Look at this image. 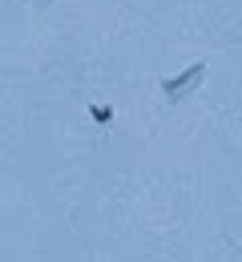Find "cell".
<instances>
[{
	"label": "cell",
	"mask_w": 242,
	"mask_h": 262,
	"mask_svg": "<svg viewBox=\"0 0 242 262\" xmlns=\"http://www.w3.org/2000/svg\"><path fill=\"white\" fill-rule=\"evenodd\" d=\"M89 117H93V125H109V121H113V109H109V105H89Z\"/></svg>",
	"instance_id": "cell-2"
},
{
	"label": "cell",
	"mask_w": 242,
	"mask_h": 262,
	"mask_svg": "<svg viewBox=\"0 0 242 262\" xmlns=\"http://www.w3.org/2000/svg\"><path fill=\"white\" fill-rule=\"evenodd\" d=\"M206 61H194V65L186 69V73H178V77H166V81H162V85H158V89H162V97L170 101H186L190 97V93H194V89H198V85H202V81H206Z\"/></svg>",
	"instance_id": "cell-1"
},
{
	"label": "cell",
	"mask_w": 242,
	"mask_h": 262,
	"mask_svg": "<svg viewBox=\"0 0 242 262\" xmlns=\"http://www.w3.org/2000/svg\"><path fill=\"white\" fill-rule=\"evenodd\" d=\"M25 4H33V8H53L57 0H25Z\"/></svg>",
	"instance_id": "cell-3"
}]
</instances>
